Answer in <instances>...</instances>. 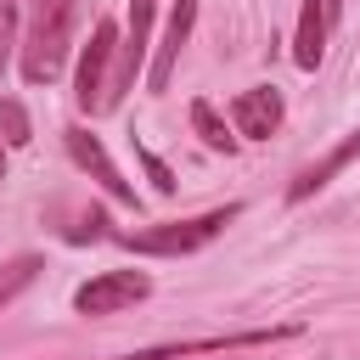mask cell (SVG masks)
I'll return each instance as SVG.
<instances>
[{
    "label": "cell",
    "mask_w": 360,
    "mask_h": 360,
    "mask_svg": "<svg viewBox=\"0 0 360 360\" xmlns=\"http://www.w3.org/2000/svg\"><path fill=\"white\" fill-rule=\"evenodd\" d=\"M28 6V39H22V79L28 84H51L68 68L73 51V22H79V0H22Z\"/></svg>",
    "instance_id": "1"
},
{
    "label": "cell",
    "mask_w": 360,
    "mask_h": 360,
    "mask_svg": "<svg viewBox=\"0 0 360 360\" xmlns=\"http://www.w3.org/2000/svg\"><path fill=\"white\" fill-rule=\"evenodd\" d=\"M326 0H304L298 6V34H292V62L304 68V73H315L321 68V56H326Z\"/></svg>",
    "instance_id": "11"
},
{
    "label": "cell",
    "mask_w": 360,
    "mask_h": 360,
    "mask_svg": "<svg viewBox=\"0 0 360 360\" xmlns=\"http://www.w3.org/2000/svg\"><path fill=\"white\" fill-rule=\"evenodd\" d=\"M62 141H68V158H73V163H79V169H84V174H90V180H96V186H101V191L112 197V202L135 208V186H129V180L118 174V163L107 158L101 135H90L84 124H73V129H62Z\"/></svg>",
    "instance_id": "7"
},
{
    "label": "cell",
    "mask_w": 360,
    "mask_h": 360,
    "mask_svg": "<svg viewBox=\"0 0 360 360\" xmlns=\"http://www.w3.org/2000/svg\"><path fill=\"white\" fill-rule=\"evenodd\" d=\"M242 214V202H225V208H208V214H191V219H169V225H141V231H124L118 242L129 253H152V259H180V253H197L208 248L231 219Z\"/></svg>",
    "instance_id": "2"
},
{
    "label": "cell",
    "mask_w": 360,
    "mask_h": 360,
    "mask_svg": "<svg viewBox=\"0 0 360 360\" xmlns=\"http://www.w3.org/2000/svg\"><path fill=\"white\" fill-rule=\"evenodd\" d=\"M354 152H360V129H349V135H343L326 158H315L309 169H298V180L287 186V202H309V197H315V191H321L338 169H349V163H354Z\"/></svg>",
    "instance_id": "10"
},
{
    "label": "cell",
    "mask_w": 360,
    "mask_h": 360,
    "mask_svg": "<svg viewBox=\"0 0 360 360\" xmlns=\"http://www.w3.org/2000/svg\"><path fill=\"white\" fill-rule=\"evenodd\" d=\"M34 276H39V259H34V253L11 259V264L0 270V309H6V304H11V298H17V292H22L28 281H34Z\"/></svg>",
    "instance_id": "14"
},
{
    "label": "cell",
    "mask_w": 360,
    "mask_h": 360,
    "mask_svg": "<svg viewBox=\"0 0 360 360\" xmlns=\"http://www.w3.org/2000/svg\"><path fill=\"white\" fill-rule=\"evenodd\" d=\"M191 22H197V0H169L163 39H158L152 56H146V90H152V96L169 90V73H174V62H180V51H186V39H191Z\"/></svg>",
    "instance_id": "8"
},
{
    "label": "cell",
    "mask_w": 360,
    "mask_h": 360,
    "mask_svg": "<svg viewBox=\"0 0 360 360\" xmlns=\"http://www.w3.org/2000/svg\"><path fill=\"white\" fill-rule=\"evenodd\" d=\"M112 56H118V22H96L90 45H79V68H73V101L79 112L101 118L107 112V79H112Z\"/></svg>",
    "instance_id": "3"
},
{
    "label": "cell",
    "mask_w": 360,
    "mask_h": 360,
    "mask_svg": "<svg viewBox=\"0 0 360 360\" xmlns=\"http://www.w3.org/2000/svg\"><path fill=\"white\" fill-rule=\"evenodd\" d=\"M34 141V118H28V107L17 101V96H0V146L11 152V146H28Z\"/></svg>",
    "instance_id": "13"
},
{
    "label": "cell",
    "mask_w": 360,
    "mask_h": 360,
    "mask_svg": "<svg viewBox=\"0 0 360 360\" xmlns=\"http://www.w3.org/2000/svg\"><path fill=\"white\" fill-rule=\"evenodd\" d=\"M17 11H22V0H0V79H6V68H11V45H17Z\"/></svg>",
    "instance_id": "16"
},
{
    "label": "cell",
    "mask_w": 360,
    "mask_h": 360,
    "mask_svg": "<svg viewBox=\"0 0 360 360\" xmlns=\"http://www.w3.org/2000/svg\"><path fill=\"white\" fill-rule=\"evenodd\" d=\"M0 180H6V146H0Z\"/></svg>",
    "instance_id": "19"
},
{
    "label": "cell",
    "mask_w": 360,
    "mask_h": 360,
    "mask_svg": "<svg viewBox=\"0 0 360 360\" xmlns=\"http://www.w3.org/2000/svg\"><path fill=\"white\" fill-rule=\"evenodd\" d=\"M338 11H343V0H326V22H338Z\"/></svg>",
    "instance_id": "18"
},
{
    "label": "cell",
    "mask_w": 360,
    "mask_h": 360,
    "mask_svg": "<svg viewBox=\"0 0 360 360\" xmlns=\"http://www.w3.org/2000/svg\"><path fill=\"white\" fill-rule=\"evenodd\" d=\"M146 292H152V276L146 270H101V276H90L73 292V309L79 315H118V309L141 304Z\"/></svg>",
    "instance_id": "5"
},
{
    "label": "cell",
    "mask_w": 360,
    "mask_h": 360,
    "mask_svg": "<svg viewBox=\"0 0 360 360\" xmlns=\"http://www.w3.org/2000/svg\"><path fill=\"white\" fill-rule=\"evenodd\" d=\"M101 236H107V214H101V208H90V214L68 231V242H101Z\"/></svg>",
    "instance_id": "17"
},
{
    "label": "cell",
    "mask_w": 360,
    "mask_h": 360,
    "mask_svg": "<svg viewBox=\"0 0 360 360\" xmlns=\"http://www.w3.org/2000/svg\"><path fill=\"white\" fill-rule=\"evenodd\" d=\"M191 129L202 135V146H208V152H225V158H231V152L242 146V141H236V129L214 112V101H191Z\"/></svg>",
    "instance_id": "12"
},
{
    "label": "cell",
    "mask_w": 360,
    "mask_h": 360,
    "mask_svg": "<svg viewBox=\"0 0 360 360\" xmlns=\"http://www.w3.org/2000/svg\"><path fill=\"white\" fill-rule=\"evenodd\" d=\"M135 163L146 169V180H152V191H158V197H169V191H174V169H169L152 146H141V141H135Z\"/></svg>",
    "instance_id": "15"
},
{
    "label": "cell",
    "mask_w": 360,
    "mask_h": 360,
    "mask_svg": "<svg viewBox=\"0 0 360 360\" xmlns=\"http://www.w3.org/2000/svg\"><path fill=\"white\" fill-rule=\"evenodd\" d=\"M152 22H158V0H129V28L118 34V56H112V79H107V112H118V101L135 90V73L152 56Z\"/></svg>",
    "instance_id": "4"
},
{
    "label": "cell",
    "mask_w": 360,
    "mask_h": 360,
    "mask_svg": "<svg viewBox=\"0 0 360 360\" xmlns=\"http://www.w3.org/2000/svg\"><path fill=\"white\" fill-rule=\"evenodd\" d=\"M298 326H248V332H214V338H186V343H158V349H141L129 360H197V354H231V349H259V343H276V338H292Z\"/></svg>",
    "instance_id": "6"
},
{
    "label": "cell",
    "mask_w": 360,
    "mask_h": 360,
    "mask_svg": "<svg viewBox=\"0 0 360 360\" xmlns=\"http://www.w3.org/2000/svg\"><path fill=\"white\" fill-rule=\"evenodd\" d=\"M281 118H287V101H281L276 84H253V90H242V96L231 101V129H236V141H270V135L281 129Z\"/></svg>",
    "instance_id": "9"
}]
</instances>
